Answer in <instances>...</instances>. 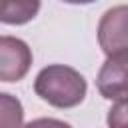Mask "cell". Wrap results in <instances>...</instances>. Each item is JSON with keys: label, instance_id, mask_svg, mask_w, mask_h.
<instances>
[{"label": "cell", "instance_id": "cell-1", "mask_svg": "<svg viewBox=\"0 0 128 128\" xmlns=\"http://www.w3.org/2000/svg\"><path fill=\"white\" fill-rule=\"evenodd\" d=\"M84 76L64 64H52L38 72L34 80V92L54 108H74L86 96Z\"/></svg>", "mask_w": 128, "mask_h": 128}, {"label": "cell", "instance_id": "cell-2", "mask_svg": "<svg viewBox=\"0 0 128 128\" xmlns=\"http://www.w3.org/2000/svg\"><path fill=\"white\" fill-rule=\"evenodd\" d=\"M32 66L30 46L14 36H0V82H20Z\"/></svg>", "mask_w": 128, "mask_h": 128}, {"label": "cell", "instance_id": "cell-3", "mask_svg": "<svg viewBox=\"0 0 128 128\" xmlns=\"http://www.w3.org/2000/svg\"><path fill=\"white\" fill-rule=\"evenodd\" d=\"M126 6H116L108 10L98 26V42L106 56H120L126 54Z\"/></svg>", "mask_w": 128, "mask_h": 128}, {"label": "cell", "instance_id": "cell-4", "mask_svg": "<svg viewBox=\"0 0 128 128\" xmlns=\"http://www.w3.org/2000/svg\"><path fill=\"white\" fill-rule=\"evenodd\" d=\"M126 62L128 56L120 54V56H108V60L104 62V66L98 72V90L104 98L108 100H126L128 88H126Z\"/></svg>", "mask_w": 128, "mask_h": 128}, {"label": "cell", "instance_id": "cell-5", "mask_svg": "<svg viewBox=\"0 0 128 128\" xmlns=\"http://www.w3.org/2000/svg\"><path fill=\"white\" fill-rule=\"evenodd\" d=\"M40 0H0V22L22 26L36 18Z\"/></svg>", "mask_w": 128, "mask_h": 128}, {"label": "cell", "instance_id": "cell-6", "mask_svg": "<svg viewBox=\"0 0 128 128\" xmlns=\"http://www.w3.org/2000/svg\"><path fill=\"white\" fill-rule=\"evenodd\" d=\"M24 124V108L16 96L0 92V128H16Z\"/></svg>", "mask_w": 128, "mask_h": 128}, {"label": "cell", "instance_id": "cell-7", "mask_svg": "<svg viewBox=\"0 0 128 128\" xmlns=\"http://www.w3.org/2000/svg\"><path fill=\"white\" fill-rule=\"evenodd\" d=\"M62 2H66V4H92L96 0H62Z\"/></svg>", "mask_w": 128, "mask_h": 128}]
</instances>
